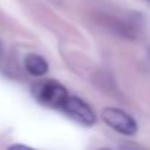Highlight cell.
Returning <instances> with one entry per match:
<instances>
[{
    "label": "cell",
    "instance_id": "cell-4",
    "mask_svg": "<svg viewBox=\"0 0 150 150\" xmlns=\"http://www.w3.org/2000/svg\"><path fill=\"white\" fill-rule=\"evenodd\" d=\"M24 65H25V69L34 77H43L49 71V63L40 54H27Z\"/></svg>",
    "mask_w": 150,
    "mask_h": 150
},
{
    "label": "cell",
    "instance_id": "cell-5",
    "mask_svg": "<svg viewBox=\"0 0 150 150\" xmlns=\"http://www.w3.org/2000/svg\"><path fill=\"white\" fill-rule=\"evenodd\" d=\"M49 2H52L54 5H60V0H49Z\"/></svg>",
    "mask_w": 150,
    "mask_h": 150
},
{
    "label": "cell",
    "instance_id": "cell-6",
    "mask_svg": "<svg viewBox=\"0 0 150 150\" xmlns=\"http://www.w3.org/2000/svg\"><path fill=\"white\" fill-rule=\"evenodd\" d=\"M146 2H147V3H150V0H146Z\"/></svg>",
    "mask_w": 150,
    "mask_h": 150
},
{
    "label": "cell",
    "instance_id": "cell-1",
    "mask_svg": "<svg viewBox=\"0 0 150 150\" xmlns=\"http://www.w3.org/2000/svg\"><path fill=\"white\" fill-rule=\"evenodd\" d=\"M33 94L41 105H44L47 108L59 109V110H62L63 105L66 103V100L69 97L68 90L62 84L52 81V80L35 84L33 87Z\"/></svg>",
    "mask_w": 150,
    "mask_h": 150
},
{
    "label": "cell",
    "instance_id": "cell-2",
    "mask_svg": "<svg viewBox=\"0 0 150 150\" xmlns=\"http://www.w3.org/2000/svg\"><path fill=\"white\" fill-rule=\"evenodd\" d=\"M102 119L115 131L124 135H134L137 132V122L127 112L116 108H105L102 110Z\"/></svg>",
    "mask_w": 150,
    "mask_h": 150
},
{
    "label": "cell",
    "instance_id": "cell-3",
    "mask_svg": "<svg viewBox=\"0 0 150 150\" xmlns=\"http://www.w3.org/2000/svg\"><path fill=\"white\" fill-rule=\"evenodd\" d=\"M62 112H65L71 119H74L75 122H78L84 127H91L96 122V113L91 109V106L75 96L68 97L66 103L62 108Z\"/></svg>",
    "mask_w": 150,
    "mask_h": 150
}]
</instances>
